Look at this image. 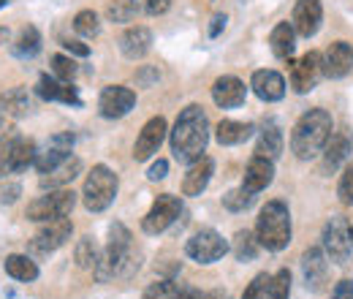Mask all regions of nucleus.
Returning <instances> with one entry per match:
<instances>
[{"label":"nucleus","instance_id":"1","mask_svg":"<svg viewBox=\"0 0 353 299\" xmlns=\"http://www.w3.org/2000/svg\"><path fill=\"white\" fill-rule=\"evenodd\" d=\"M169 142H172V153L179 164L199 161L207 153V142H210V120H207L204 109L196 104L185 106L169 133Z\"/></svg>","mask_w":353,"mask_h":299},{"label":"nucleus","instance_id":"2","mask_svg":"<svg viewBox=\"0 0 353 299\" xmlns=\"http://www.w3.org/2000/svg\"><path fill=\"white\" fill-rule=\"evenodd\" d=\"M332 115L326 109H310L299 117V123L291 131V150L296 158L310 161L318 153H323L329 136H332Z\"/></svg>","mask_w":353,"mask_h":299},{"label":"nucleus","instance_id":"3","mask_svg":"<svg viewBox=\"0 0 353 299\" xmlns=\"http://www.w3.org/2000/svg\"><path fill=\"white\" fill-rule=\"evenodd\" d=\"M131 231L123 223H114L109 229V242H106V253L101 256L95 275L98 280H109V278H131L139 269V258H133V242Z\"/></svg>","mask_w":353,"mask_h":299},{"label":"nucleus","instance_id":"4","mask_svg":"<svg viewBox=\"0 0 353 299\" xmlns=\"http://www.w3.org/2000/svg\"><path fill=\"white\" fill-rule=\"evenodd\" d=\"M256 237L261 242V248L277 253L285 251L291 242V213L283 202H266L256 220Z\"/></svg>","mask_w":353,"mask_h":299},{"label":"nucleus","instance_id":"5","mask_svg":"<svg viewBox=\"0 0 353 299\" xmlns=\"http://www.w3.org/2000/svg\"><path fill=\"white\" fill-rule=\"evenodd\" d=\"M117 188H120L117 174L109 166H103V164L92 166V171L85 180V188H82L85 207H88L90 213H103L106 207H112V202L117 196Z\"/></svg>","mask_w":353,"mask_h":299},{"label":"nucleus","instance_id":"6","mask_svg":"<svg viewBox=\"0 0 353 299\" xmlns=\"http://www.w3.org/2000/svg\"><path fill=\"white\" fill-rule=\"evenodd\" d=\"M77 204V193L68 191V188H57V191H49L46 196H39L36 202L28 204V220H36V223H46V220H57V218H68L71 210Z\"/></svg>","mask_w":353,"mask_h":299},{"label":"nucleus","instance_id":"7","mask_svg":"<svg viewBox=\"0 0 353 299\" xmlns=\"http://www.w3.org/2000/svg\"><path fill=\"white\" fill-rule=\"evenodd\" d=\"M185 253L188 258H193L196 264H215L228 253V242L223 240L215 229H201L196 231L188 245H185Z\"/></svg>","mask_w":353,"mask_h":299},{"label":"nucleus","instance_id":"8","mask_svg":"<svg viewBox=\"0 0 353 299\" xmlns=\"http://www.w3.org/2000/svg\"><path fill=\"white\" fill-rule=\"evenodd\" d=\"M353 251L351 242V226L345 218H332L323 226V253L334 264H348Z\"/></svg>","mask_w":353,"mask_h":299},{"label":"nucleus","instance_id":"9","mask_svg":"<svg viewBox=\"0 0 353 299\" xmlns=\"http://www.w3.org/2000/svg\"><path fill=\"white\" fill-rule=\"evenodd\" d=\"M179 213H182V202H179V196H172V193L158 196L155 204L150 207V213L144 215V220H141L144 234H161V231H166L176 218H179Z\"/></svg>","mask_w":353,"mask_h":299},{"label":"nucleus","instance_id":"10","mask_svg":"<svg viewBox=\"0 0 353 299\" xmlns=\"http://www.w3.org/2000/svg\"><path fill=\"white\" fill-rule=\"evenodd\" d=\"M288 66H291V87L296 93H310L321 82V77L326 74L323 71V57L318 52H307L299 60H288Z\"/></svg>","mask_w":353,"mask_h":299},{"label":"nucleus","instance_id":"11","mask_svg":"<svg viewBox=\"0 0 353 299\" xmlns=\"http://www.w3.org/2000/svg\"><path fill=\"white\" fill-rule=\"evenodd\" d=\"M136 106V93L131 87H123V85H109L101 90V98H98V109L103 117L109 120H120L125 117Z\"/></svg>","mask_w":353,"mask_h":299},{"label":"nucleus","instance_id":"12","mask_svg":"<svg viewBox=\"0 0 353 299\" xmlns=\"http://www.w3.org/2000/svg\"><path fill=\"white\" fill-rule=\"evenodd\" d=\"M71 231H74V226H71V220H68V218L46 220L44 226L36 231V237H33L30 248H33V251H39V253H52V251L63 248V245L71 240Z\"/></svg>","mask_w":353,"mask_h":299},{"label":"nucleus","instance_id":"13","mask_svg":"<svg viewBox=\"0 0 353 299\" xmlns=\"http://www.w3.org/2000/svg\"><path fill=\"white\" fill-rule=\"evenodd\" d=\"M166 120L163 117H152L141 133H139V139H136V147H133V158L136 161H147V158H152L158 150H161V144H163V139H166Z\"/></svg>","mask_w":353,"mask_h":299},{"label":"nucleus","instance_id":"14","mask_svg":"<svg viewBox=\"0 0 353 299\" xmlns=\"http://www.w3.org/2000/svg\"><path fill=\"white\" fill-rule=\"evenodd\" d=\"M321 19H323V6L321 0H296L294 6V30L305 39H312L321 28Z\"/></svg>","mask_w":353,"mask_h":299},{"label":"nucleus","instance_id":"15","mask_svg":"<svg viewBox=\"0 0 353 299\" xmlns=\"http://www.w3.org/2000/svg\"><path fill=\"white\" fill-rule=\"evenodd\" d=\"M212 174H215V161H212L210 155H201L199 161L190 164V169L185 174V180H182V193H185V196H201V193L207 191Z\"/></svg>","mask_w":353,"mask_h":299},{"label":"nucleus","instance_id":"16","mask_svg":"<svg viewBox=\"0 0 353 299\" xmlns=\"http://www.w3.org/2000/svg\"><path fill=\"white\" fill-rule=\"evenodd\" d=\"M323 71L332 79H343L353 71V46L348 41H334L326 49Z\"/></svg>","mask_w":353,"mask_h":299},{"label":"nucleus","instance_id":"17","mask_svg":"<svg viewBox=\"0 0 353 299\" xmlns=\"http://www.w3.org/2000/svg\"><path fill=\"white\" fill-rule=\"evenodd\" d=\"M245 95H248V87H245L242 79H236V77H221L212 85V101L221 109H236V106H242L245 104Z\"/></svg>","mask_w":353,"mask_h":299},{"label":"nucleus","instance_id":"18","mask_svg":"<svg viewBox=\"0 0 353 299\" xmlns=\"http://www.w3.org/2000/svg\"><path fill=\"white\" fill-rule=\"evenodd\" d=\"M272 180H274V161L261 158V155H253V158H250V164L245 166L242 188H245V191H250V193H261Z\"/></svg>","mask_w":353,"mask_h":299},{"label":"nucleus","instance_id":"19","mask_svg":"<svg viewBox=\"0 0 353 299\" xmlns=\"http://www.w3.org/2000/svg\"><path fill=\"white\" fill-rule=\"evenodd\" d=\"M302 272H305V283L310 291H321L326 283V272H329V261L321 248H310L302 256Z\"/></svg>","mask_w":353,"mask_h":299},{"label":"nucleus","instance_id":"20","mask_svg":"<svg viewBox=\"0 0 353 299\" xmlns=\"http://www.w3.org/2000/svg\"><path fill=\"white\" fill-rule=\"evenodd\" d=\"M250 87H253V93H256L261 101H266V104L280 101V98L285 95V79H283L277 71H272V68L256 71L253 79H250Z\"/></svg>","mask_w":353,"mask_h":299},{"label":"nucleus","instance_id":"21","mask_svg":"<svg viewBox=\"0 0 353 299\" xmlns=\"http://www.w3.org/2000/svg\"><path fill=\"white\" fill-rule=\"evenodd\" d=\"M39 95L44 98V101H63V104H71V106H82V98H79V93H77V87L71 85V82H63V79H57V77H41L39 79Z\"/></svg>","mask_w":353,"mask_h":299},{"label":"nucleus","instance_id":"22","mask_svg":"<svg viewBox=\"0 0 353 299\" xmlns=\"http://www.w3.org/2000/svg\"><path fill=\"white\" fill-rule=\"evenodd\" d=\"M120 49L128 60H141L152 49V30L144 25H133L120 36Z\"/></svg>","mask_w":353,"mask_h":299},{"label":"nucleus","instance_id":"23","mask_svg":"<svg viewBox=\"0 0 353 299\" xmlns=\"http://www.w3.org/2000/svg\"><path fill=\"white\" fill-rule=\"evenodd\" d=\"M82 174V161L77 158V155H71V158H65L60 166H54L52 171H46L41 174V180H39V185L41 188H49V191H57V188H65V185H71L77 177Z\"/></svg>","mask_w":353,"mask_h":299},{"label":"nucleus","instance_id":"24","mask_svg":"<svg viewBox=\"0 0 353 299\" xmlns=\"http://www.w3.org/2000/svg\"><path fill=\"white\" fill-rule=\"evenodd\" d=\"M348 153H351V136L345 131L332 133L323 147V171H337L340 164L348 158Z\"/></svg>","mask_w":353,"mask_h":299},{"label":"nucleus","instance_id":"25","mask_svg":"<svg viewBox=\"0 0 353 299\" xmlns=\"http://www.w3.org/2000/svg\"><path fill=\"white\" fill-rule=\"evenodd\" d=\"M256 126L253 123H236V120H221L218 128H215V139L223 147H234V144H242L253 136Z\"/></svg>","mask_w":353,"mask_h":299},{"label":"nucleus","instance_id":"26","mask_svg":"<svg viewBox=\"0 0 353 299\" xmlns=\"http://www.w3.org/2000/svg\"><path fill=\"white\" fill-rule=\"evenodd\" d=\"M269 44H272L274 57L291 60V57H294V49H296V30H294V25H291V22H280V25L272 30Z\"/></svg>","mask_w":353,"mask_h":299},{"label":"nucleus","instance_id":"27","mask_svg":"<svg viewBox=\"0 0 353 299\" xmlns=\"http://www.w3.org/2000/svg\"><path fill=\"white\" fill-rule=\"evenodd\" d=\"M36 155H39L36 142L17 136V139H14V147H11V158H8V171H11V174H14V171H25L28 166L36 164Z\"/></svg>","mask_w":353,"mask_h":299},{"label":"nucleus","instance_id":"28","mask_svg":"<svg viewBox=\"0 0 353 299\" xmlns=\"http://www.w3.org/2000/svg\"><path fill=\"white\" fill-rule=\"evenodd\" d=\"M6 275L8 278H14V280H19V283H30V280H36L39 278V267H36V261L30 256H22V253H11V256H6Z\"/></svg>","mask_w":353,"mask_h":299},{"label":"nucleus","instance_id":"29","mask_svg":"<svg viewBox=\"0 0 353 299\" xmlns=\"http://www.w3.org/2000/svg\"><path fill=\"white\" fill-rule=\"evenodd\" d=\"M0 106H3L6 115H11V117H25V115L30 112V95H28L25 87H11L8 93H3Z\"/></svg>","mask_w":353,"mask_h":299},{"label":"nucleus","instance_id":"30","mask_svg":"<svg viewBox=\"0 0 353 299\" xmlns=\"http://www.w3.org/2000/svg\"><path fill=\"white\" fill-rule=\"evenodd\" d=\"M280 153H283V133H280V128H277V126H266V128L261 131V136H259L256 155L274 161Z\"/></svg>","mask_w":353,"mask_h":299},{"label":"nucleus","instance_id":"31","mask_svg":"<svg viewBox=\"0 0 353 299\" xmlns=\"http://www.w3.org/2000/svg\"><path fill=\"white\" fill-rule=\"evenodd\" d=\"M14 55L17 57H22V60H28V57H36L39 52H41V33L30 25V28H25L22 33H19V39L14 41Z\"/></svg>","mask_w":353,"mask_h":299},{"label":"nucleus","instance_id":"32","mask_svg":"<svg viewBox=\"0 0 353 299\" xmlns=\"http://www.w3.org/2000/svg\"><path fill=\"white\" fill-rule=\"evenodd\" d=\"M259 237H253V231H236V237H234V256L239 258V261H253V258L259 256Z\"/></svg>","mask_w":353,"mask_h":299},{"label":"nucleus","instance_id":"33","mask_svg":"<svg viewBox=\"0 0 353 299\" xmlns=\"http://www.w3.org/2000/svg\"><path fill=\"white\" fill-rule=\"evenodd\" d=\"M253 199H256V193H250V191H245V188H234V191H228V193L223 196V207H225L228 213H245V210L253 204Z\"/></svg>","mask_w":353,"mask_h":299},{"label":"nucleus","instance_id":"34","mask_svg":"<svg viewBox=\"0 0 353 299\" xmlns=\"http://www.w3.org/2000/svg\"><path fill=\"white\" fill-rule=\"evenodd\" d=\"M52 74L57 77V79H63V82H74V77L79 74V66L74 63V57H68V55H52Z\"/></svg>","mask_w":353,"mask_h":299},{"label":"nucleus","instance_id":"35","mask_svg":"<svg viewBox=\"0 0 353 299\" xmlns=\"http://www.w3.org/2000/svg\"><path fill=\"white\" fill-rule=\"evenodd\" d=\"M74 30H77L79 36H85V39L98 36V30H101L98 14H95V11H79V14L74 17Z\"/></svg>","mask_w":353,"mask_h":299},{"label":"nucleus","instance_id":"36","mask_svg":"<svg viewBox=\"0 0 353 299\" xmlns=\"http://www.w3.org/2000/svg\"><path fill=\"white\" fill-rule=\"evenodd\" d=\"M288 294H291V272H288V269H280V272L269 280L266 299H288Z\"/></svg>","mask_w":353,"mask_h":299},{"label":"nucleus","instance_id":"37","mask_svg":"<svg viewBox=\"0 0 353 299\" xmlns=\"http://www.w3.org/2000/svg\"><path fill=\"white\" fill-rule=\"evenodd\" d=\"M74 256H77V264L82 267V269H95L98 267V251H95V245H92V240L85 237V240H79V245H77V251H74Z\"/></svg>","mask_w":353,"mask_h":299},{"label":"nucleus","instance_id":"38","mask_svg":"<svg viewBox=\"0 0 353 299\" xmlns=\"http://www.w3.org/2000/svg\"><path fill=\"white\" fill-rule=\"evenodd\" d=\"M131 6L133 11H136V17L139 14H144V17H161V14L169 11L172 0H131Z\"/></svg>","mask_w":353,"mask_h":299},{"label":"nucleus","instance_id":"39","mask_svg":"<svg viewBox=\"0 0 353 299\" xmlns=\"http://www.w3.org/2000/svg\"><path fill=\"white\" fill-rule=\"evenodd\" d=\"M176 291H179V283L169 278V280H158V283L147 286V291H144L141 299H169V297H174Z\"/></svg>","mask_w":353,"mask_h":299},{"label":"nucleus","instance_id":"40","mask_svg":"<svg viewBox=\"0 0 353 299\" xmlns=\"http://www.w3.org/2000/svg\"><path fill=\"white\" fill-rule=\"evenodd\" d=\"M106 14H109L112 22H131L133 17H136L131 0H114V3L106 8Z\"/></svg>","mask_w":353,"mask_h":299},{"label":"nucleus","instance_id":"41","mask_svg":"<svg viewBox=\"0 0 353 299\" xmlns=\"http://www.w3.org/2000/svg\"><path fill=\"white\" fill-rule=\"evenodd\" d=\"M17 136H19L17 131H8V133L0 136V177L11 174V171H8V158H11V147H14V139H17Z\"/></svg>","mask_w":353,"mask_h":299},{"label":"nucleus","instance_id":"42","mask_svg":"<svg viewBox=\"0 0 353 299\" xmlns=\"http://www.w3.org/2000/svg\"><path fill=\"white\" fill-rule=\"evenodd\" d=\"M269 275L266 272H261V275H256L253 280H250V286L245 289V294H242V299H266V289H269Z\"/></svg>","mask_w":353,"mask_h":299},{"label":"nucleus","instance_id":"43","mask_svg":"<svg viewBox=\"0 0 353 299\" xmlns=\"http://www.w3.org/2000/svg\"><path fill=\"white\" fill-rule=\"evenodd\" d=\"M337 196H340V202H343V204H353V164L343 171V177H340Z\"/></svg>","mask_w":353,"mask_h":299},{"label":"nucleus","instance_id":"44","mask_svg":"<svg viewBox=\"0 0 353 299\" xmlns=\"http://www.w3.org/2000/svg\"><path fill=\"white\" fill-rule=\"evenodd\" d=\"M169 174V161H163V158H158L152 166H150V171H147V177L152 180V182H158V180H163Z\"/></svg>","mask_w":353,"mask_h":299},{"label":"nucleus","instance_id":"45","mask_svg":"<svg viewBox=\"0 0 353 299\" xmlns=\"http://www.w3.org/2000/svg\"><path fill=\"white\" fill-rule=\"evenodd\" d=\"M152 82H158V68H141L136 74V85L139 87H152Z\"/></svg>","mask_w":353,"mask_h":299},{"label":"nucleus","instance_id":"46","mask_svg":"<svg viewBox=\"0 0 353 299\" xmlns=\"http://www.w3.org/2000/svg\"><path fill=\"white\" fill-rule=\"evenodd\" d=\"M63 46H65L71 55H77V57H88V55H90L88 44L77 41V39H63Z\"/></svg>","mask_w":353,"mask_h":299},{"label":"nucleus","instance_id":"47","mask_svg":"<svg viewBox=\"0 0 353 299\" xmlns=\"http://www.w3.org/2000/svg\"><path fill=\"white\" fill-rule=\"evenodd\" d=\"M332 299H353V280H340L332 291Z\"/></svg>","mask_w":353,"mask_h":299},{"label":"nucleus","instance_id":"48","mask_svg":"<svg viewBox=\"0 0 353 299\" xmlns=\"http://www.w3.org/2000/svg\"><path fill=\"white\" fill-rule=\"evenodd\" d=\"M19 193H22L19 182H11L8 188H3V193H0V202H3V204H14V202L19 199Z\"/></svg>","mask_w":353,"mask_h":299},{"label":"nucleus","instance_id":"49","mask_svg":"<svg viewBox=\"0 0 353 299\" xmlns=\"http://www.w3.org/2000/svg\"><path fill=\"white\" fill-rule=\"evenodd\" d=\"M223 28H225V14H215V17H212V25H210V36L218 39Z\"/></svg>","mask_w":353,"mask_h":299},{"label":"nucleus","instance_id":"50","mask_svg":"<svg viewBox=\"0 0 353 299\" xmlns=\"http://www.w3.org/2000/svg\"><path fill=\"white\" fill-rule=\"evenodd\" d=\"M169 299H201V294H199L196 289H179L174 297H169Z\"/></svg>","mask_w":353,"mask_h":299},{"label":"nucleus","instance_id":"51","mask_svg":"<svg viewBox=\"0 0 353 299\" xmlns=\"http://www.w3.org/2000/svg\"><path fill=\"white\" fill-rule=\"evenodd\" d=\"M201 299H225V291L215 289V291H207V294H201Z\"/></svg>","mask_w":353,"mask_h":299},{"label":"nucleus","instance_id":"52","mask_svg":"<svg viewBox=\"0 0 353 299\" xmlns=\"http://www.w3.org/2000/svg\"><path fill=\"white\" fill-rule=\"evenodd\" d=\"M6 41H8V30H6V28H0V46H3Z\"/></svg>","mask_w":353,"mask_h":299},{"label":"nucleus","instance_id":"53","mask_svg":"<svg viewBox=\"0 0 353 299\" xmlns=\"http://www.w3.org/2000/svg\"><path fill=\"white\" fill-rule=\"evenodd\" d=\"M6 3H8V0H0V8H6Z\"/></svg>","mask_w":353,"mask_h":299},{"label":"nucleus","instance_id":"54","mask_svg":"<svg viewBox=\"0 0 353 299\" xmlns=\"http://www.w3.org/2000/svg\"><path fill=\"white\" fill-rule=\"evenodd\" d=\"M0 123H3V109H0Z\"/></svg>","mask_w":353,"mask_h":299},{"label":"nucleus","instance_id":"55","mask_svg":"<svg viewBox=\"0 0 353 299\" xmlns=\"http://www.w3.org/2000/svg\"><path fill=\"white\" fill-rule=\"evenodd\" d=\"M351 242H353V226H351Z\"/></svg>","mask_w":353,"mask_h":299}]
</instances>
